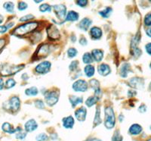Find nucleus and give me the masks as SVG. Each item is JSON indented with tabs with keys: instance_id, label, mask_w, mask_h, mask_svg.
Wrapping results in <instances>:
<instances>
[{
	"instance_id": "nucleus-1",
	"label": "nucleus",
	"mask_w": 151,
	"mask_h": 141,
	"mask_svg": "<svg viewBox=\"0 0 151 141\" xmlns=\"http://www.w3.org/2000/svg\"><path fill=\"white\" fill-rule=\"evenodd\" d=\"M38 27L37 22H29L27 24H24L17 27L14 31L12 34L17 36H23L28 33H31L32 31H35Z\"/></svg>"
},
{
	"instance_id": "nucleus-2",
	"label": "nucleus",
	"mask_w": 151,
	"mask_h": 141,
	"mask_svg": "<svg viewBox=\"0 0 151 141\" xmlns=\"http://www.w3.org/2000/svg\"><path fill=\"white\" fill-rule=\"evenodd\" d=\"M24 68V65H12L8 64H3L0 66V74L2 76H10L18 73Z\"/></svg>"
},
{
	"instance_id": "nucleus-3",
	"label": "nucleus",
	"mask_w": 151,
	"mask_h": 141,
	"mask_svg": "<svg viewBox=\"0 0 151 141\" xmlns=\"http://www.w3.org/2000/svg\"><path fill=\"white\" fill-rule=\"evenodd\" d=\"M104 125L107 129H112L116 124V116L111 107H106L104 109Z\"/></svg>"
},
{
	"instance_id": "nucleus-4",
	"label": "nucleus",
	"mask_w": 151,
	"mask_h": 141,
	"mask_svg": "<svg viewBox=\"0 0 151 141\" xmlns=\"http://www.w3.org/2000/svg\"><path fill=\"white\" fill-rule=\"evenodd\" d=\"M51 52V47L48 44H43L36 50L35 53V59H44Z\"/></svg>"
},
{
	"instance_id": "nucleus-5",
	"label": "nucleus",
	"mask_w": 151,
	"mask_h": 141,
	"mask_svg": "<svg viewBox=\"0 0 151 141\" xmlns=\"http://www.w3.org/2000/svg\"><path fill=\"white\" fill-rule=\"evenodd\" d=\"M21 106V101L17 97H12L9 101L6 102L5 108H8L11 112H17Z\"/></svg>"
},
{
	"instance_id": "nucleus-6",
	"label": "nucleus",
	"mask_w": 151,
	"mask_h": 141,
	"mask_svg": "<svg viewBox=\"0 0 151 141\" xmlns=\"http://www.w3.org/2000/svg\"><path fill=\"white\" fill-rule=\"evenodd\" d=\"M59 100V92L58 91H48L45 95V102L49 106H53L58 102Z\"/></svg>"
},
{
	"instance_id": "nucleus-7",
	"label": "nucleus",
	"mask_w": 151,
	"mask_h": 141,
	"mask_svg": "<svg viewBox=\"0 0 151 141\" xmlns=\"http://www.w3.org/2000/svg\"><path fill=\"white\" fill-rule=\"evenodd\" d=\"M52 67V64L48 61H44L38 65L35 68L36 72L40 74H45L48 73Z\"/></svg>"
},
{
	"instance_id": "nucleus-8",
	"label": "nucleus",
	"mask_w": 151,
	"mask_h": 141,
	"mask_svg": "<svg viewBox=\"0 0 151 141\" xmlns=\"http://www.w3.org/2000/svg\"><path fill=\"white\" fill-rule=\"evenodd\" d=\"M88 87V83L84 80H78L73 84V89L76 92H86Z\"/></svg>"
},
{
	"instance_id": "nucleus-9",
	"label": "nucleus",
	"mask_w": 151,
	"mask_h": 141,
	"mask_svg": "<svg viewBox=\"0 0 151 141\" xmlns=\"http://www.w3.org/2000/svg\"><path fill=\"white\" fill-rule=\"evenodd\" d=\"M54 11L55 14L58 16L60 20H64L66 17V13H67V8L64 5H55L53 6Z\"/></svg>"
},
{
	"instance_id": "nucleus-10",
	"label": "nucleus",
	"mask_w": 151,
	"mask_h": 141,
	"mask_svg": "<svg viewBox=\"0 0 151 141\" xmlns=\"http://www.w3.org/2000/svg\"><path fill=\"white\" fill-rule=\"evenodd\" d=\"M47 34L51 40H58L60 37V32L58 29L54 25H50L47 29Z\"/></svg>"
},
{
	"instance_id": "nucleus-11",
	"label": "nucleus",
	"mask_w": 151,
	"mask_h": 141,
	"mask_svg": "<svg viewBox=\"0 0 151 141\" xmlns=\"http://www.w3.org/2000/svg\"><path fill=\"white\" fill-rule=\"evenodd\" d=\"M21 127H17V128H14L13 127V126L11 124L8 122H5L2 124V131H3L4 133H6V134H16L17 131H21Z\"/></svg>"
},
{
	"instance_id": "nucleus-12",
	"label": "nucleus",
	"mask_w": 151,
	"mask_h": 141,
	"mask_svg": "<svg viewBox=\"0 0 151 141\" xmlns=\"http://www.w3.org/2000/svg\"><path fill=\"white\" fill-rule=\"evenodd\" d=\"M86 114H87V110L85 107H80L79 108L75 111V116L79 121L82 122L86 120Z\"/></svg>"
},
{
	"instance_id": "nucleus-13",
	"label": "nucleus",
	"mask_w": 151,
	"mask_h": 141,
	"mask_svg": "<svg viewBox=\"0 0 151 141\" xmlns=\"http://www.w3.org/2000/svg\"><path fill=\"white\" fill-rule=\"evenodd\" d=\"M38 124L34 119H30L28 121H27L25 125H24V129L27 133H30L36 131L37 129Z\"/></svg>"
},
{
	"instance_id": "nucleus-14",
	"label": "nucleus",
	"mask_w": 151,
	"mask_h": 141,
	"mask_svg": "<svg viewBox=\"0 0 151 141\" xmlns=\"http://www.w3.org/2000/svg\"><path fill=\"white\" fill-rule=\"evenodd\" d=\"M98 73L99 74L102 76H106L110 74V71H111V69H110V66L108 65H106V64H101L98 66Z\"/></svg>"
},
{
	"instance_id": "nucleus-15",
	"label": "nucleus",
	"mask_w": 151,
	"mask_h": 141,
	"mask_svg": "<svg viewBox=\"0 0 151 141\" xmlns=\"http://www.w3.org/2000/svg\"><path fill=\"white\" fill-rule=\"evenodd\" d=\"M62 124L64 126V128H67V129H71L73 128L74 125V119L72 116H67L65 117L64 118H63L62 121Z\"/></svg>"
},
{
	"instance_id": "nucleus-16",
	"label": "nucleus",
	"mask_w": 151,
	"mask_h": 141,
	"mask_svg": "<svg viewBox=\"0 0 151 141\" xmlns=\"http://www.w3.org/2000/svg\"><path fill=\"white\" fill-rule=\"evenodd\" d=\"M90 35L94 40H98L102 36V31L98 27H93L90 30Z\"/></svg>"
},
{
	"instance_id": "nucleus-17",
	"label": "nucleus",
	"mask_w": 151,
	"mask_h": 141,
	"mask_svg": "<svg viewBox=\"0 0 151 141\" xmlns=\"http://www.w3.org/2000/svg\"><path fill=\"white\" fill-rule=\"evenodd\" d=\"M91 56L93 58V60H94L95 62H101L103 59L104 52L102 50L98 49H93L91 52Z\"/></svg>"
},
{
	"instance_id": "nucleus-18",
	"label": "nucleus",
	"mask_w": 151,
	"mask_h": 141,
	"mask_svg": "<svg viewBox=\"0 0 151 141\" xmlns=\"http://www.w3.org/2000/svg\"><path fill=\"white\" fill-rule=\"evenodd\" d=\"M91 23H92V21H91V19L88 18V17H85V18H83V20L80 21V23H79V27L80 29L86 31H88V29L89 27L91 25Z\"/></svg>"
},
{
	"instance_id": "nucleus-19",
	"label": "nucleus",
	"mask_w": 151,
	"mask_h": 141,
	"mask_svg": "<svg viewBox=\"0 0 151 141\" xmlns=\"http://www.w3.org/2000/svg\"><path fill=\"white\" fill-rule=\"evenodd\" d=\"M130 83V85L134 88H141L144 86V81L141 78H134L130 80L129 81Z\"/></svg>"
},
{
	"instance_id": "nucleus-20",
	"label": "nucleus",
	"mask_w": 151,
	"mask_h": 141,
	"mask_svg": "<svg viewBox=\"0 0 151 141\" xmlns=\"http://www.w3.org/2000/svg\"><path fill=\"white\" fill-rule=\"evenodd\" d=\"M89 84L91 87L94 89V91L95 92L96 97H98V95L101 93V89H100V83L98 80L96 79H91L89 81ZM99 98V97H98Z\"/></svg>"
},
{
	"instance_id": "nucleus-21",
	"label": "nucleus",
	"mask_w": 151,
	"mask_h": 141,
	"mask_svg": "<svg viewBox=\"0 0 151 141\" xmlns=\"http://www.w3.org/2000/svg\"><path fill=\"white\" fill-rule=\"evenodd\" d=\"M142 131V127L140 124H132L130 127H129V134L132 135H137V134H141Z\"/></svg>"
},
{
	"instance_id": "nucleus-22",
	"label": "nucleus",
	"mask_w": 151,
	"mask_h": 141,
	"mask_svg": "<svg viewBox=\"0 0 151 141\" xmlns=\"http://www.w3.org/2000/svg\"><path fill=\"white\" fill-rule=\"evenodd\" d=\"M101 124V109L100 106H98L96 108V112H95V115H94V123H93V127H96L97 126Z\"/></svg>"
},
{
	"instance_id": "nucleus-23",
	"label": "nucleus",
	"mask_w": 151,
	"mask_h": 141,
	"mask_svg": "<svg viewBox=\"0 0 151 141\" xmlns=\"http://www.w3.org/2000/svg\"><path fill=\"white\" fill-rule=\"evenodd\" d=\"M78 19H79V14L74 11H70L66 17V21H76Z\"/></svg>"
},
{
	"instance_id": "nucleus-24",
	"label": "nucleus",
	"mask_w": 151,
	"mask_h": 141,
	"mask_svg": "<svg viewBox=\"0 0 151 141\" xmlns=\"http://www.w3.org/2000/svg\"><path fill=\"white\" fill-rule=\"evenodd\" d=\"M69 100L70 102L71 105L73 107H76V105H78L79 104H81L83 102V97H75V96H71Z\"/></svg>"
},
{
	"instance_id": "nucleus-25",
	"label": "nucleus",
	"mask_w": 151,
	"mask_h": 141,
	"mask_svg": "<svg viewBox=\"0 0 151 141\" xmlns=\"http://www.w3.org/2000/svg\"><path fill=\"white\" fill-rule=\"evenodd\" d=\"M84 72L88 78H91L92 76H94V72H95V68L91 65H88L87 66L85 67Z\"/></svg>"
},
{
	"instance_id": "nucleus-26",
	"label": "nucleus",
	"mask_w": 151,
	"mask_h": 141,
	"mask_svg": "<svg viewBox=\"0 0 151 141\" xmlns=\"http://www.w3.org/2000/svg\"><path fill=\"white\" fill-rule=\"evenodd\" d=\"M129 70H130V65L128 63L123 64L120 68V75L122 78H126Z\"/></svg>"
},
{
	"instance_id": "nucleus-27",
	"label": "nucleus",
	"mask_w": 151,
	"mask_h": 141,
	"mask_svg": "<svg viewBox=\"0 0 151 141\" xmlns=\"http://www.w3.org/2000/svg\"><path fill=\"white\" fill-rule=\"evenodd\" d=\"M112 12H113V9L111 8L106 7L104 9H103V10L100 11L99 15L101 16H102L103 17H104V18H107V17H110Z\"/></svg>"
},
{
	"instance_id": "nucleus-28",
	"label": "nucleus",
	"mask_w": 151,
	"mask_h": 141,
	"mask_svg": "<svg viewBox=\"0 0 151 141\" xmlns=\"http://www.w3.org/2000/svg\"><path fill=\"white\" fill-rule=\"evenodd\" d=\"M99 98L96 96H94V97H90L86 100V105L88 107H91L92 105H94V104L96 103L98 101Z\"/></svg>"
},
{
	"instance_id": "nucleus-29",
	"label": "nucleus",
	"mask_w": 151,
	"mask_h": 141,
	"mask_svg": "<svg viewBox=\"0 0 151 141\" xmlns=\"http://www.w3.org/2000/svg\"><path fill=\"white\" fill-rule=\"evenodd\" d=\"M25 94L28 97H34L38 94V89L36 86H32L25 90Z\"/></svg>"
},
{
	"instance_id": "nucleus-30",
	"label": "nucleus",
	"mask_w": 151,
	"mask_h": 141,
	"mask_svg": "<svg viewBox=\"0 0 151 141\" xmlns=\"http://www.w3.org/2000/svg\"><path fill=\"white\" fill-rule=\"evenodd\" d=\"M3 8L9 13H13L14 10V5L12 2H6L3 5Z\"/></svg>"
},
{
	"instance_id": "nucleus-31",
	"label": "nucleus",
	"mask_w": 151,
	"mask_h": 141,
	"mask_svg": "<svg viewBox=\"0 0 151 141\" xmlns=\"http://www.w3.org/2000/svg\"><path fill=\"white\" fill-rule=\"evenodd\" d=\"M83 61L85 64L89 65V64L92 63L94 60H93V58L91 56V54L88 53V52H86L83 56Z\"/></svg>"
},
{
	"instance_id": "nucleus-32",
	"label": "nucleus",
	"mask_w": 151,
	"mask_h": 141,
	"mask_svg": "<svg viewBox=\"0 0 151 141\" xmlns=\"http://www.w3.org/2000/svg\"><path fill=\"white\" fill-rule=\"evenodd\" d=\"M27 137V132L26 131H23L22 130L20 131H17L15 134L16 139L20 140H24Z\"/></svg>"
},
{
	"instance_id": "nucleus-33",
	"label": "nucleus",
	"mask_w": 151,
	"mask_h": 141,
	"mask_svg": "<svg viewBox=\"0 0 151 141\" xmlns=\"http://www.w3.org/2000/svg\"><path fill=\"white\" fill-rule=\"evenodd\" d=\"M16 84V81H14V79H12V78H10V79H8L6 81L5 84V86L6 89H10V88H12L13 86H15Z\"/></svg>"
},
{
	"instance_id": "nucleus-34",
	"label": "nucleus",
	"mask_w": 151,
	"mask_h": 141,
	"mask_svg": "<svg viewBox=\"0 0 151 141\" xmlns=\"http://www.w3.org/2000/svg\"><path fill=\"white\" fill-rule=\"evenodd\" d=\"M78 51L75 48H70L67 50V55L69 58H74L77 55Z\"/></svg>"
},
{
	"instance_id": "nucleus-35",
	"label": "nucleus",
	"mask_w": 151,
	"mask_h": 141,
	"mask_svg": "<svg viewBox=\"0 0 151 141\" xmlns=\"http://www.w3.org/2000/svg\"><path fill=\"white\" fill-rule=\"evenodd\" d=\"M112 141H122V137L119 131H116L112 137Z\"/></svg>"
},
{
	"instance_id": "nucleus-36",
	"label": "nucleus",
	"mask_w": 151,
	"mask_h": 141,
	"mask_svg": "<svg viewBox=\"0 0 151 141\" xmlns=\"http://www.w3.org/2000/svg\"><path fill=\"white\" fill-rule=\"evenodd\" d=\"M40 10L42 12H50L52 11V7L48 4H42L40 6Z\"/></svg>"
},
{
	"instance_id": "nucleus-37",
	"label": "nucleus",
	"mask_w": 151,
	"mask_h": 141,
	"mask_svg": "<svg viewBox=\"0 0 151 141\" xmlns=\"http://www.w3.org/2000/svg\"><path fill=\"white\" fill-rule=\"evenodd\" d=\"M48 139V135L46 134H45V133H42V134H38L36 137V141H46Z\"/></svg>"
},
{
	"instance_id": "nucleus-38",
	"label": "nucleus",
	"mask_w": 151,
	"mask_h": 141,
	"mask_svg": "<svg viewBox=\"0 0 151 141\" xmlns=\"http://www.w3.org/2000/svg\"><path fill=\"white\" fill-rule=\"evenodd\" d=\"M144 24L146 26H151V13L147 15L144 17Z\"/></svg>"
},
{
	"instance_id": "nucleus-39",
	"label": "nucleus",
	"mask_w": 151,
	"mask_h": 141,
	"mask_svg": "<svg viewBox=\"0 0 151 141\" xmlns=\"http://www.w3.org/2000/svg\"><path fill=\"white\" fill-rule=\"evenodd\" d=\"M35 106L37 108H40V109H42L45 107V105L43 103V102L41 100H37L35 101Z\"/></svg>"
},
{
	"instance_id": "nucleus-40",
	"label": "nucleus",
	"mask_w": 151,
	"mask_h": 141,
	"mask_svg": "<svg viewBox=\"0 0 151 141\" xmlns=\"http://www.w3.org/2000/svg\"><path fill=\"white\" fill-rule=\"evenodd\" d=\"M28 5L26 2H19L18 3V9L20 11H24L27 9Z\"/></svg>"
},
{
	"instance_id": "nucleus-41",
	"label": "nucleus",
	"mask_w": 151,
	"mask_h": 141,
	"mask_svg": "<svg viewBox=\"0 0 151 141\" xmlns=\"http://www.w3.org/2000/svg\"><path fill=\"white\" fill-rule=\"evenodd\" d=\"M34 18V16L33 15H25L24 17H21L20 19V21H29L31 19Z\"/></svg>"
},
{
	"instance_id": "nucleus-42",
	"label": "nucleus",
	"mask_w": 151,
	"mask_h": 141,
	"mask_svg": "<svg viewBox=\"0 0 151 141\" xmlns=\"http://www.w3.org/2000/svg\"><path fill=\"white\" fill-rule=\"evenodd\" d=\"M88 2L87 0H80V1H76V3L77 4L79 7H86V5H87Z\"/></svg>"
},
{
	"instance_id": "nucleus-43",
	"label": "nucleus",
	"mask_w": 151,
	"mask_h": 141,
	"mask_svg": "<svg viewBox=\"0 0 151 141\" xmlns=\"http://www.w3.org/2000/svg\"><path fill=\"white\" fill-rule=\"evenodd\" d=\"M78 62H76V61H73V62H71V64L70 65V68H70V70H76V69L77 68V67H78Z\"/></svg>"
},
{
	"instance_id": "nucleus-44",
	"label": "nucleus",
	"mask_w": 151,
	"mask_h": 141,
	"mask_svg": "<svg viewBox=\"0 0 151 141\" xmlns=\"http://www.w3.org/2000/svg\"><path fill=\"white\" fill-rule=\"evenodd\" d=\"M8 28L6 25H2V26H0V33H5L6 31H8Z\"/></svg>"
},
{
	"instance_id": "nucleus-45",
	"label": "nucleus",
	"mask_w": 151,
	"mask_h": 141,
	"mask_svg": "<svg viewBox=\"0 0 151 141\" xmlns=\"http://www.w3.org/2000/svg\"><path fill=\"white\" fill-rule=\"evenodd\" d=\"M145 48H146L147 52V53L149 54V55H151V43H147V44L146 45V47H145Z\"/></svg>"
},
{
	"instance_id": "nucleus-46",
	"label": "nucleus",
	"mask_w": 151,
	"mask_h": 141,
	"mask_svg": "<svg viewBox=\"0 0 151 141\" xmlns=\"http://www.w3.org/2000/svg\"><path fill=\"white\" fill-rule=\"evenodd\" d=\"M79 43H80L81 45H83V46H86V45H87L88 43L86 38L82 37L80 39V40H79Z\"/></svg>"
},
{
	"instance_id": "nucleus-47",
	"label": "nucleus",
	"mask_w": 151,
	"mask_h": 141,
	"mask_svg": "<svg viewBox=\"0 0 151 141\" xmlns=\"http://www.w3.org/2000/svg\"><path fill=\"white\" fill-rule=\"evenodd\" d=\"M138 110H139V112H141V113H143V112H146V110H147L146 105H141V106L139 107V109H138Z\"/></svg>"
},
{
	"instance_id": "nucleus-48",
	"label": "nucleus",
	"mask_w": 151,
	"mask_h": 141,
	"mask_svg": "<svg viewBox=\"0 0 151 141\" xmlns=\"http://www.w3.org/2000/svg\"><path fill=\"white\" fill-rule=\"evenodd\" d=\"M5 40L3 39H0V50L2 49V47L5 46Z\"/></svg>"
},
{
	"instance_id": "nucleus-49",
	"label": "nucleus",
	"mask_w": 151,
	"mask_h": 141,
	"mask_svg": "<svg viewBox=\"0 0 151 141\" xmlns=\"http://www.w3.org/2000/svg\"><path fill=\"white\" fill-rule=\"evenodd\" d=\"M4 86H5V84H4L3 80H2V78H0V90H2V89H3Z\"/></svg>"
},
{
	"instance_id": "nucleus-50",
	"label": "nucleus",
	"mask_w": 151,
	"mask_h": 141,
	"mask_svg": "<svg viewBox=\"0 0 151 141\" xmlns=\"http://www.w3.org/2000/svg\"><path fill=\"white\" fill-rule=\"evenodd\" d=\"M86 141H101V140L99 139H98V138H91V139L87 140Z\"/></svg>"
},
{
	"instance_id": "nucleus-51",
	"label": "nucleus",
	"mask_w": 151,
	"mask_h": 141,
	"mask_svg": "<svg viewBox=\"0 0 151 141\" xmlns=\"http://www.w3.org/2000/svg\"><path fill=\"white\" fill-rule=\"evenodd\" d=\"M147 34L148 35V36L151 37V28L150 29H148L147 31Z\"/></svg>"
},
{
	"instance_id": "nucleus-52",
	"label": "nucleus",
	"mask_w": 151,
	"mask_h": 141,
	"mask_svg": "<svg viewBox=\"0 0 151 141\" xmlns=\"http://www.w3.org/2000/svg\"><path fill=\"white\" fill-rule=\"evenodd\" d=\"M3 17H2V15H0V24H2V22H3Z\"/></svg>"
},
{
	"instance_id": "nucleus-53",
	"label": "nucleus",
	"mask_w": 151,
	"mask_h": 141,
	"mask_svg": "<svg viewBox=\"0 0 151 141\" xmlns=\"http://www.w3.org/2000/svg\"><path fill=\"white\" fill-rule=\"evenodd\" d=\"M122 118H123V116H122V115H121L120 116H119V121H120L121 122H122Z\"/></svg>"
},
{
	"instance_id": "nucleus-54",
	"label": "nucleus",
	"mask_w": 151,
	"mask_h": 141,
	"mask_svg": "<svg viewBox=\"0 0 151 141\" xmlns=\"http://www.w3.org/2000/svg\"><path fill=\"white\" fill-rule=\"evenodd\" d=\"M147 141H151V139H150V140H148Z\"/></svg>"
},
{
	"instance_id": "nucleus-55",
	"label": "nucleus",
	"mask_w": 151,
	"mask_h": 141,
	"mask_svg": "<svg viewBox=\"0 0 151 141\" xmlns=\"http://www.w3.org/2000/svg\"><path fill=\"white\" fill-rule=\"evenodd\" d=\"M150 68H151V63H150Z\"/></svg>"
},
{
	"instance_id": "nucleus-56",
	"label": "nucleus",
	"mask_w": 151,
	"mask_h": 141,
	"mask_svg": "<svg viewBox=\"0 0 151 141\" xmlns=\"http://www.w3.org/2000/svg\"><path fill=\"white\" fill-rule=\"evenodd\" d=\"M150 86H151V85H150Z\"/></svg>"
}]
</instances>
